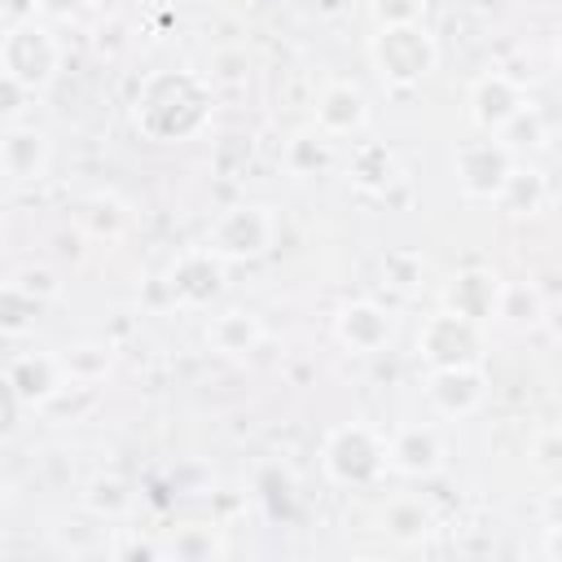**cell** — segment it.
I'll use <instances>...</instances> for the list:
<instances>
[{"label":"cell","instance_id":"6da1fadb","mask_svg":"<svg viewBox=\"0 0 562 562\" xmlns=\"http://www.w3.org/2000/svg\"><path fill=\"white\" fill-rule=\"evenodd\" d=\"M53 66H57V48L35 22L9 31V40H4V75H9V83L35 88V83H44L53 75Z\"/></svg>","mask_w":562,"mask_h":562},{"label":"cell","instance_id":"7a4b0ae2","mask_svg":"<svg viewBox=\"0 0 562 562\" xmlns=\"http://www.w3.org/2000/svg\"><path fill=\"white\" fill-rule=\"evenodd\" d=\"M378 57H382V75H391V79H422L430 70V61H435V48H430V40L422 31L391 26L382 35V44H378Z\"/></svg>","mask_w":562,"mask_h":562},{"label":"cell","instance_id":"3957f363","mask_svg":"<svg viewBox=\"0 0 562 562\" xmlns=\"http://www.w3.org/2000/svg\"><path fill=\"white\" fill-rule=\"evenodd\" d=\"M0 154H4V171H9L13 180H35V176L44 171V154H48V149H44V136H40V132H31V127H9Z\"/></svg>","mask_w":562,"mask_h":562}]
</instances>
